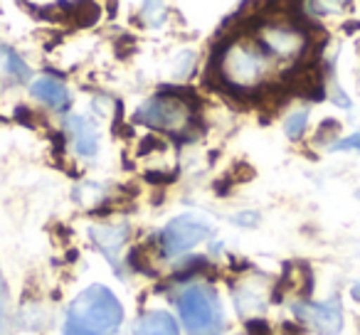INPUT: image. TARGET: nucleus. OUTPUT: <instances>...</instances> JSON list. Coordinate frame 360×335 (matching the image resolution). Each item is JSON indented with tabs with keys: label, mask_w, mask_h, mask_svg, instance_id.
<instances>
[{
	"label": "nucleus",
	"mask_w": 360,
	"mask_h": 335,
	"mask_svg": "<svg viewBox=\"0 0 360 335\" xmlns=\"http://www.w3.org/2000/svg\"><path fill=\"white\" fill-rule=\"evenodd\" d=\"M163 148V143H160L158 138H155L153 133H148L146 138H141V143H139V155H148V153H153V150H160Z\"/></svg>",
	"instance_id": "obj_19"
},
{
	"label": "nucleus",
	"mask_w": 360,
	"mask_h": 335,
	"mask_svg": "<svg viewBox=\"0 0 360 335\" xmlns=\"http://www.w3.org/2000/svg\"><path fill=\"white\" fill-rule=\"evenodd\" d=\"M294 315L304 325H311L323 335H335L343 328V310H340L338 296L328 298L326 303H309V301L294 303Z\"/></svg>",
	"instance_id": "obj_8"
},
{
	"label": "nucleus",
	"mask_w": 360,
	"mask_h": 335,
	"mask_svg": "<svg viewBox=\"0 0 360 335\" xmlns=\"http://www.w3.org/2000/svg\"><path fill=\"white\" fill-rule=\"evenodd\" d=\"M67 133L72 138V145L79 155H94L99 150V131L84 116H70L67 119Z\"/></svg>",
	"instance_id": "obj_9"
},
{
	"label": "nucleus",
	"mask_w": 360,
	"mask_h": 335,
	"mask_svg": "<svg viewBox=\"0 0 360 335\" xmlns=\"http://www.w3.org/2000/svg\"><path fill=\"white\" fill-rule=\"evenodd\" d=\"M178 180V171H170V173H158V171H148L146 173V183L150 185H170V183Z\"/></svg>",
	"instance_id": "obj_16"
},
{
	"label": "nucleus",
	"mask_w": 360,
	"mask_h": 335,
	"mask_svg": "<svg viewBox=\"0 0 360 335\" xmlns=\"http://www.w3.org/2000/svg\"><path fill=\"white\" fill-rule=\"evenodd\" d=\"M247 335H271L266 320H247Z\"/></svg>",
	"instance_id": "obj_20"
},
{
	"label": "nucleus",
	"mask_w": 360,
	"mask_h": 335,
	"mask_svg": "<svg viewBox=\"0 0 360 335\" xmlns=\"http://www.w3.org/2000/svg\"><path fill=\"white\" fill-rule=\"evenodd\" d=\"M0 55H3V60H6V65H8V72H11L13 77H18L20 81L30 79V67L18 57V52L8 50V47H0Z\"/></svg>",
	"instance_id": "obj_14"
},
{
	"label": "nucleus",
	"mask_w": 360,
	"mask_h": 335,
	"mask_svg": "<svg viewBox=\"0 0 360 335\" xmlns=\"http://www.w3.org/2000/svg\"><path fill=\"white\" fill-rule=\"evenodd\" d=\"M237 222H242V225H247V222H257V215H242V217H237Z\"/></svg>",
	"instance_id": "obj_24"
},
{
	"label": "nucleus",
	"mask_w": 360,
	"mask_h": 335,
	"mask_svg": "<svg viewBox=\"0 0 360 335\" xmlns=\"http://www.w3.org/2000/svg\"><path fill=\"white\" fill-rule=\"evenodd\" d=\"M91 239H94V244L99 247L101 254L109 256V259L116 264L119 249L126 244V239H129V227L126 225H121V227H94V230H91Z\"/></svg>",
	"instance_id": "obj_11"
},
{
	"label": "nucleus",
	"mask_w": 360,
	"mask_h": 335,
	"mask_svg": "<svg viewBox=\"0 0 360 335\" xmlns=\"http://www.w3.org/2000/svg\"><path fill=\"white\" fill-rule=\"evenodd\" d=\"M266 70H269V55L250 35L227 37L217 47L210 67V72L217 77V86L232 94L257 91Z\"/></svg>",
	"instance_id": "obj_1"
},
{
	"label": "nucleus",
	"mask_w": 360,
	"mask_h": 335,
	"mask_svg": "<svg viewBox=\"0 0 360 335\" xmlns=\"http://www.w3.org/2000/svg\"><path fill=\"white\" fill-rule=\"evenodd\" d=\"M350 148H358L360 150V133H353L348 138L338 140V143L330 145V150H350Z\"/></svg>",
	"instance_id": "obj_21"
},
{
	"label": "nucleus",
	"mask_w": 360,
	"mask_h": 335,
	"mask_svg": "<svg viewBox=\"0 0 360 335\" xmlns=\"http://www.w3.org/2000/svg\"><path fill=\"white\" fill-rule=\"evenodd\" d=\"M207 237H210V227L205 222L195 220L191 215H183L163 230V235H160V249H163L165 256H178V254H186L193 247H198L200 242H205Z\"/></svg>",
	"instance_id": "obj_6"
},
{
	"label": "nucleus",
	"mask_w": 360,
	"mask_h": 335,
	"mask_svg": "<svg viewBox=\"0 0 360 335\" xmlns=\"http://www.w3.org/2000/svg\"><path fill=\"white\" fill-rule=\"evenodd\" d=\"M134 335H180L175 318L163 310L158 313H148L134 325Z\"/></svg>",
	"instance_id": "obj_12"
},
{
	"label": "nucleus",
	"mask_w": 360,
	"mask_h": 335,
	"mask_svg": "<svg viewBox=\"0 0 360 335\" xmlns=\"http://www.w3.org/2000/svg\"><path fill=\"white\" fill-rule=\"evenodd\" d=\"M124 308L106 286H89L67 310L65 335H116Z\"/></svg>",
	"instance_id": "obj_2"
},
{
	"label": "nucleus",
	"mask_w": 360,
	"mask_h": 335,
	"mask_svg": "<svg viewBox=\"0 0 360 335\" xmlns=\"http://www.w3.org/2000/svg\"><path fill=\"white\" fill-rule=\"evenodd\" d=\"M30 91L37 101H42V104L50 106V109H55V111H67L72 104V96H70V91H67V86L55 79H50V77L37 79Z\"/></svg>",
	"instance_id": "obj_10"
},
{
	"label": "nucleus",
	"mask_w": 360,
	"mask_h": 335,
	"mask_svg": "<svg viewBox=\"0 0 360 335\" xmlns=\"http://www.w3.org/2000/svg\"><path fill=\"white\" fill-rule=\"evenodd\" d=\"M281 84L286 86L289 94L306 96V99H311V101L326 99V81H323V70H321V65H319V55L304 57L294 70L286 72Z\"/></svg>",
	"instance_id": "obj_7"
},
{
	"label": "nucleus",
	"mask_w": 360,
	"mask_h": 335,
	"mask_svg": "<svg viewBox=\"0 0 360 335\" xmlns=\"http://www.w3.org/2000/svg\"><path fill=\"white\" fill-rule=\"evenodd\" d=\"M259 47L269 57H281V60H291V57H301L309 47L306 35L294 25V22H266L255 32Z\"/></svg>",
	"instance_id": "obj_5"
},
{
	"label": "nucleus",
	"mask_w": 360,
	"mask_h": 335,
	"mask_svg": "<svg viewBox=\"0 0 360 335\" xmlns=\"http://www.w3.org/2000/svg\"><path fill=\"white\" fill-rule=\"evenodd\" d=\"M281 328H284V335H304L306 333L304 325H296V323H284Z\"/></svg>",
	"instance_id": "obj_23"
},
{
	"label": "nucleus",
	"mask_w": 360,
	"mask_h": 335,
	"mask_svg": "<svg viewBox=\"0 0 360 335\" xmlns=\"http://www.w3.org/2000/svg\"><path fill=\"white\" fill-rule=\"evenodd\" d=\"M6 313H8V289H6V279L0 274V335H6Z\"/></svg>",
	"instance_id": "obj_17"
},
{
	"label": "nucleus",
	"mask_w": 360,
	"mask_h": 335,
	"mask_svg": "<svg viewBox=\"0 0 360 335\" xmlns=\"http://www.w3.org/2000/svg\"><path fill=\"white\" fill-rule=\"evenodd\" d=\"M350 294H353V298L360 303V284H358V286H353V291H350Z\"/></svg>",
	"instance_id": "obj_25"
},
{
	"label": "nucleus",
	"mask_w": 360,
	"mask_h": 335,
	"mask_svg": "<svg viewBox=\"0 0 360 335\" xmlns=\"http://www.w3.org/2000/svg\"><path fill=\"white\" fill-rule=\"evenodd\" d=\"M306 124H309V111H296V114H291L284 124L286 136H289L291 140H299L306 131Z\"/></svg>",
	"instance_id": "obj_15"
},
{
	"label": "nucleus",
	"mask_w": 360,
	"mask_h": 335,
	"mask_svg": "<svg viewBox=\"0 0 360 335\" xmlns=\"http://www.w3.org/2000/svg\"><path fill=\"white\" fill-rule=\"evenodd\" d=\"M178 308L188 335H220L222 325H225L220 298L207 286H188L180 294Z\"/></svg>",
	"instance_id": "obj_3"
},
{
	"label": "nucleus",
	"mask_w": 360,
	"mask_h": 335,
	"mask_svg": "<svg viewBox=\"0 0 360 335\" xmlns=\"http://www.w3.org/2000/svg\"><path fill=\"white\" fill-rule=\"evenodd\" d=\"M350 30H360V22H348V25H345V32H350Z\"/></svg>",
	"instance_id": "obj_26"
},
{
	"label": "nucleus",
	"mask_w": 360,
	"mask_h": 335,
	"mask_svg": "<svg viewBox=\"0 0 360 335\" xmlns=\"http://www.w3.org/2000/svg\"><path fill=\"white\" fill-rule=\"evenodd\" d=\"M338 131H340V124H338V121H335V119H326L323 124L319 126V133H316V140H319V143H321V140H328L330 136H335Z\"/></svg>",
	"instance_id": "obj_18"
},
{
	"label": "nucleus",
	"mask_w": 360,
	"mask_h": 335,
	"mask_svg": "<svg viewBox=\"0 0 360 335\" xmlns=\"http://www.w3.org/2000/svg\"><path fill=\"white\" fill-rule=\"evenodd\" d=\"M15 119L20 121V124L30 126V129H32V126H35V124H32V119H30V111H27L25 106H20V109H15Z\"/></svg>",
	"instance_id": "obj_22"
},
{
	"label": "nucleus",
	"mask_w": 360,
	"mask_h": 335,
	"mask_svg": "<svg viewBox=\"0 0 360 335\" xmlns=\"http://www.w3.org/2000/svg\"><path fill=\"white\" fill-rule=\"evenodd\" d=\"M67 18H70V22L72 25H77V27H89V25H94L96 20H99V13H101V8L96 6V3H67Z\"/></svg>",
	"instance_id": "obj_13"
},
{
	"label": "nucleus",
	"mask_w": 360,
	"mask_h": 335,
	"mask_svg": "<svg viewBox=\"0 0 360 335\" xmlns=\"http://www.w3.org/2000/svg\"><path fill=\"white\" fill-rule=\"evenodd\" d=\"M139 124H146L155 131H165V133H180V131H191L193 124V109L180 101L175 94L163 91L155 99H150L148 104L141 106V111L136 114Z\"/></svg>",
	"instance_id": "obj_4"
}]
</instances>
